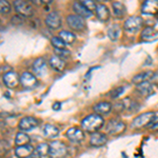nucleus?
<instances>
[{
	"mask_svg": "<svg viewBox=\"0 0 158 158\" xmlns=\"http://www.w3.org/2000/svg\"><path fill=\"white\" fill-rule=\"evenodd\" d=\"M80 3H82L86 9L90 10L91 12H95V9H96V6L97 4L95 3L94 0H78Z\"/></svg>",
	"mask_w": 158,
	"mask_h": 158,
	"instance_id": "nucleus-34",
	"label": "nucleus"
},
{
	"mask_svg": "<svg viewBox=\"0 0 158 158\" xmlns=\"http://www.w3.org/2000/svg\"><path fill=\"white\" fill-rule=\"evenodd\" d=\"M58 36H59L63 41L67 43V44H72L76 39L75 34H73V33L70 32V31H61Z\"/></svg>",
	"mask_w": 158,
	"mask_h": 158,
	"instance_id": "nucleus-28",
	"label": "nucleus"
},
{
	"mask_svg": "<svg viewBox=\"0 0 158 158\" xmlns=\"http://www.w3.org/2000/svg\"><path fill=\"white\" fill-rule=\"evenodd\" d=\"M151 129H153V130H158V123H157V124H155L154 127H152Z\"/></svg>",
	"mask_w": 158,
	"mask_h": 158,
	"instance_id": "nucleus-40",
	"label": "nucleus"
},
{
	"mask_svg": "<svg viewBox=\"0 0 158 158\" xmlns=\"http://www.w3.org/2000/svg\"><path fill=\"white\" fill-rule=\"evenodd\" d=\"M80 124L83 131L92 134V133H95V132H98L104 126V119L101 115L94 113L85 117L81 120Z\"/></svg>",
	"mask_w": 158,
	"mask_h": 158,
	"instance_id": "nucleus-1",
	"label": "nucleus"
},
{
	"mask_svg": "<svg viewBox=\"0 0 158 158\" xmlns=\"http://www.w3.org/2000/svg\"><path fill=\"white\" fill-rule=\"evenodd\" d=\"M34 150H35V148L31 143L16 147L15 148V156L17 158H27L34 152Z\"/></svg>",
	"mask_w": 158,
	"mask_h": 158,
	"instance_id": "nucleus-21",
	"label": "nucleus"
},
{
	"mask_svg": "<svg viewBox=\"0 0 158 158\" xmlns=\"http://www.w3.org/2000/svg\"><path fill=\"white\" fill-rule=\"evenodd\" d=\"M156 1H158V0H156Z\"/></svg>",
	"mask_w": 158,
	"mask_h": 158,
	"instance_id": "nucleus-42",
	"label": "nucleus"
},
{
	"mask_svg": "<svg viewBox=\"0 0 158 158\" xmlns=\"http://www.w3.org/2000/svg\"><path fill=\"white\" fill-rule=\"evenodd\" d=\"M49 64L51 65V68H52L53 70L56 71V72H62L65 68V61L64 59H62V58L55 55L50 58Z\"/></svg>",
	"mask_w": 158,
	"mask_h": 158,
	"instance_id": "nucleus-23",
	"label": "nucleus"
},
{
	"mask_svg": "<svg viewBox=\"0 0 158 158\" xmlns=\"http://www.w3.org/2000/svg\"><path fill=\"white\" fill-rule=\"evenodd\" d=\"M108 142V136L104 133H100V132H95L92 133L90 137V144L92 147L99 148L103 147Z\"/></svg>",
	"mask_w": 158,
	"mask_h": 158,
	"instance_id": "nucleus-16",
	"label": "nucleus"
},
{
	"mask_svg": "<svg viewBox=\"0 0 158 158\" xmlns=\"http://www.w3.org/2000/svg\"><path fill=\"white\" fill-rule=\"evenodd\" d=\"M60 106H61V104H60V102H55L54 103V106H53V109L55 110H60Z\"/></svg>",
	"mask_w": 158,
	"mask_h": 158,
	"instance_id": "nucleus-37",
	"label": "nucleus"
},
{
	"mask_svg": "<svg viewBox=\"0 0 158 158\" xmlns=\"http://www.w3.org/2000/svg\"><path fill=\"white\" fill-rule=\"evenodd\" d=\"M43 135L49 139H54L59 135V129L52 123H47L43 127Z\"/></svg>",
	"mask_w": 158,
	"mask_h": 158,
	"instance_id": "nucleus-24",
	"label": "nucleus"
},
{
	"mask_svg": "<svg viewBox=\"0 0 158 158\" xmlns=\"http://www.w3.org/2000/svg\"><path fill=\"white\" fill-rule=\"evenodd\" d=\"M126 129V123L120 119H111L106 126V132L110 135H119L123 133Z\"/></svg>",
	"mask_w": 158,
	"mask_h": 158,
	"instance_id": "nucleus-5",
	"label": "nucleus"
},
{
	"mask_svg": "<svg viewBox=\"0 0 158 158\" xmlns=\"http://www.w3.org/2000/svg\"><path fill=\"white\" fill-rule=\"evenodd\" d=\"M39 123H40L39 119H37L36 117L25 116L23 118H21V120L19 121L18 128L20 131L29 132V131H32L33 129L37 128V127L39 126Z\"/></svg>",
	"mask_w": 158,
	"mask_h": 158,
	"instance_id": "nucleus-9",
	"label": "nucleus"
},
{
	"mask_svg": "<svg viewBox=\"0 0 158 158\" xmlns=\"http://www.w3.org/2000/svg\"><path fill=\"white\" fill-rule=\"evenodd\" d=\"M13 6L17 12V14L24 18H30L34 14V9H33L32 4L29 3L27 0H14Z\"/></svg>",
	"mask_w": 158,
	"mask_h": 158,
	"instance_id": "nucleus-3",
	"label": "nucleus"
},
{
	"mask_svg": "<svg viewBox=\"0 0 158 158\" xmlns=\"http://www.w3.org/2000/svg\"><path fill=\"white\" fill-rule=\"evenodd\" d=\"M112 9H113V14L114 16L117 17V18H122V17L126 15L127 10L126 6L119 1H115L112 3Z\"/></svg>",
	"mask_w": 158,
	"mask_h": 158,
	"instance_id": "nucleus-26",
	"label": "nucleus"
},
{
	"mask_svg": "<svg viewBox=\"0 0 158 158\" xmlns=\"http://www.w3.org/2000/svg\"><path fill=\"white\" fill-rule=\"evenodd\" d=\"M38 79L31 72H23L20 75V85L27 90H32L38 85Z\"/></svg>",
	"mask_w": 158,
	"mask_h": 158,
	"instance_id": "nucleus-7",
	"label": "nucleus"
},
{
	"mask_svg": "<svg viewBox=\"0 0 158 158\" xmlns=\"http://www.w3.org/2000/svg\"><path fill=\"white\" fill-rule=\"evenodd\" d=\"M27 158H42V156L36 151V150H34V152H33L30 156H27Z\"/></svg>",
	"mask_w": 158,
	"mask_h": 158,
	"instance_id": "nucleus-36",
	"label": "nucleus"
},
{
	"mask_svg": "<svg viewBox=\"0 0 158 158\" xmlns=\"http://www.w3.org/2000/svg\"><path fill=\"white\" fill-rule=\"evenodd\" d=\"M51 43L54 47V49H65L67 48V43L63 41L59 36H54L51 39Z\"/></svg>",
	"mask_w": 158,
	"mask_h": 158,
	"instance_id": "nucleus-29",
	"label": "nucleus"
},
{
	"mask_svg": "<svg viewBox=\"0 0 158 158\" xmlns=\"http://www.w3.org/2000/svg\"><path fill=\"white\" fill-rule=\"evenodd\" d=\"M12 11V6L7 0H0V14H10Z\"/></svg>",
	"mask_w": 158,
	"mask_h": 158,
	"instance_id": "nucleus-31",
	"label": "nucleus"
},
{
	"mask_svg": "<svg viewBox=\"0 0 158 158\" xmlns=\"http://www.w3.org/2000/svg\"><path fill=\"white\" fill-rule=\"evenodd\" d=\"M65 136H67V138L70 140L71 142H74V143H76V142H80L81 140L85 139V133H83V130L76 128V127L69 129L67 131V133H65Z\"/></svg>",
	"mask_w": 158,
	"mask_h": 158,
	"instance_id": "nucleus-15",
	"label": "nucleus"
},
{
	"mask_svg": "<svg viewBox=\"0 0 158 158\" xmlns=\"http://www.w3.org/2000/svg\"><path fill=\"white\" fill-rule=\"evenodd\" d=\"M47 69V61L43 58H37L36 60L33 62V74L38 77H43L48 72Z\"/></svg>",
	"mask_w": 158,
	"mask_h": 158,
	"instance_id": "nucleus-14",
	"label": "nucleus"
},
{
	"mask_svg": "<svg viewBox=\"0 0 158 158\" xmlns=\"http://www.w3.org/2000/svg\"><path fill=\"white\" fill-rule=\"evenodd\" d=\"M54 52L56 56L62 58V59H68L71 56V52L67 49H54Z\"/></svg>",
	"mask_w": 158,
	"mask_h": 158,
	"instance_id": "nucleus-33",
	"label": "nucleus"
},
{
	"mask_svg": "<svg viewBox=\"0 0 158 158\" xmlns=\"http://www.w3.org/2000/svg\"><path fill=\"white\" fill-rule=\"evenodd\" d=\"M156 113L155 112H146L135 117L131 123V127L133 129H141V128H148L151 121L155 118Z\"/></svg>",
	"mask_w": 158,
	"mask_h": 158,
	"instance_id": "nucleus-4",
	"label": "nucleus"
},
{
	"mask_svg": "<svg viewBox=\"0 0 158 158\" xmlns=\"http://www.w3.org/2000/svg\"><path fill=\"white\" fill-rule=\"evenodd\" d=\"M68 155V146L63 141L54 140L50 143V158H65Z\"/></svg>",
	"mask_w": 158,
	"mask_h": 158,
	"instance_id": "nucleus-2",
	"label": "nucleus"
},
{
	"mask_svg": "<svg viewBox=\"0 0 158 158\" xmlns=\"http://www.w3.org/2000/svg\"><path fill=\"white\" fill-rule=\"evenodd\" d=\"M112 106H113V104L110 103L109 101H100V102L96 103L93 106V110L96 114L102 116V115H108L109 113H111Z\"/></svg>",
	"mask_w": 158,
	"mask_h": 158,
	"instance_id": "nucleus-20",
	"label": "nucleus"
},
{
	"mask_svg": "<svg viewBox=\"0 0 158 158\" xmlns=\"http://www.w3.org/2000/svg\"><path fill=\"white\" fill-rule=\"evenodd\" d=\"M137 92L143 97H150L154 94V85L151 82V81H147V82L140 83V85H137Z\"/></svg>",
	"mask_w": 158,
	"mask_h": 158,
	"instance_id": "nucleus-19",
	"label": "nucleus"
},
{
	"mask_svg": "<svg viewBox=\"0 0 158 158\" xmlns=\"http://www.w3.org/2000/svg\"><path fill=\"white\" fill-rule=\"evenodd\" d=\"M45 25L51 30H57L59 29L62 24V20H61L60 15L57 12H51L45 16L44 19Z\"/></svg>",
	"mask_w": 158,
	"mask_h": 158,
	"instance_id": "nucleus-11",
	"label": "nucleus"
},
{
	"mask_svg": "<svg viewBox=\"0 0 158 158\" xmlns=\"http://www.w3.org/2000/svg\"><path fill=\"white\" fill-rule=\"evenodd\" d=\"M67 23L73 31H82L85 29V20L76 14H71L67 16Z\"/></svg>",
	"mask_w": 158,
	"mask_h": 158,
	"instance_id": "nucleus-8",
	"label": "nucleus"
},
{
	"mask_svg": "<svg viewBox=\"0 0 158 158\" xmlns=\"http://www.w3.org/2000/svg\"><path fill=\"white\" fill-rule=\"evenodd\" d=\"M2 80H3V83L6 88L15 89L20 83V76L18 75V73L14 72V71H10V72L3 74Z\"/></svg>",
	"mask_w": 158,
	"mask_h": 158,
	"instance_id": "nucleus-10",
	"label": "nucleus"
},
{
	"mask_svg": "<svg viewBox=\"0 0 158 158\" xmlns=\"http://www.w3.org/2000/svg\"><path fill=\"white\" fill-rule=\"evenodd\" d=\"M143 23V19L139 16H131L124 21L123 27L126 32L130 33V34H134V33L140 31Z\"/></svg>",
	"mask_w": 158,
	"mask_h": 158,
	"instance_id": "nucleus-6",
	"label": "nucleus"
},
{
	"mask_svg": "<svg viewBox=\"0 0 158 158\" xmlns=\"http://www.w3.org/2000/svg\"><path fill=\"white\" fill-rule=\"evenodd\" d=\"M123 93H124L123 86H117V88L113 89V90L110 92V97H111L112 99H117V98L120 97Z\"/></svg>",
	"mask_w": 158,
	"mask_h": 158,
	"instance_id": "nucleus-32",
	"label": "nucleus"
},
{
	"mask_svg": "<svg viewBox=\"0 0 158 158\" xmlns=\"http://www.w3.org/2000/svg\"><path fill=\"white\" fill-rule=\"evenodd\" d=\"M153 74H154L153 71H144V72L136 74V75L132 78V83L138 85L140 83L147 82V81H151V79L153 77Z\"/></svg>",
	"mask_w": 158,
	"mask_h": 158,
	"instance_id": "nucleus-22",
	"label": "nucleus"
},
{
	"mask_svg": "<svg viewBox=\"0 0 158 158\" xmlns=\"http://www.w3.org/2000/svg\"><path fill=\"white\" fill-rule=\"evenodd\" d=\"M151 82L153 83V85H158V71L154 72V74H153V77L151 79Z\"/></svg>",
	"mask_w": 158,
	"mask_h": 158,
	"instance_id": "nucleus-35",
	"label": "nucleus"
},
{
	"mask_svg": "<svg viewBox=\"0 0 158 158\" xmlns=\"http://www.w3.org/2000/svg\"><path fill=\"white\" fill-rule=\"evenodd\" d=\"M31 142V137L25 132L20 131L15 136V146H24V144H29Z\"/></svg>",
	"mask_w": 158,
	"mask_h": 158,
	"instance_id": "nucleus-25",
	"label": "nucleus"
},
{
	"mask_svg": "<svg viewBox=\"0 0 158 158\" xmlns=\"http://www.w3.org/2000/svg\"><path fill=\"white\" fill-rule=\"evenodd\" d=\"M73 11L75 12L76 15L82 17V18H90L93 16V12H91L90 10H88L86 7L83 6L82 3H80L79 1H74L73 6H72Z\"/></svg>",
	"mask_w": 158,
	"mask_h": 158,
	"instance_id": "nucleus-17",
	"label": "nucleus"
},
{
	"mask_svg": "<svg viewBox=\"0 0 158 158\" xmlns=\"http://www.w3.org/2000/svg\"><path fill=\"white\" fill-rule=\"evenodd\" d=\"M35 150L41 155L42 157L44 156H49V150H50V144L45 143V142H42V143H39L38 146L35 148Z\"/></svg>",
	"mask_w": 158,
	"mask_h": 158,
	"instance_id": "nucleus-30",
	"label": "nucleus"
},
{
	"mask_svg": "<svg viewBox=\"0 0 158 158\" xmlns=\"http://www.w3.org/2000/svg\"><path fill=\"white\" fill-rule=\"evenodd\" d=\"M31 1H32V3L36 4V6H39L41 3V0H31Z\"/></svg>",
	"mask_w": 158,
	"mask_h": 158,
	"instance_id": "nucleus-39",
	"label": "nucleus"
},
{
	"mask_svg": "<svg viewBox=\"0 0 158 158\" xmlns=\"http://www.w3.org/2000/svg\"><path fill=\"white\" fill-rule=\"evenodd\" d=\"M95 14L97 19L100 20L101 22H106L110 19V10L106 4H97L95 9Z\"/></svg>",
	"mask_w": 158,
	"mask_h": 158,
	"instance_id": "nucleus-18",
	"label": "nucleus"
},
{
	"mask_svg": "<svg viewBox=\"0 0 158 158\" xmlns=\"http://www.w3.org/2000/svg\"><path fill=\"white\" fill-rule=\"evenodd\" d=\"M53 2V0H41V3L43 4H51Z\"/></svg>",
	"mask_w": 158,
	"mask_h": 158,
	"instance_id": "nucleus-38",
	"label": "nucleus"
},
{
	"mask_svg": "<svg viewBox=\"0 0 158 158\" xmlns=\"http://www.w3.org/2000/svg\"><path fill=\"white\" fill-rule=\"evenodd\" d=\"M158 39V31L153 27H147L142 30L140 35V40L142 42H153Z\"/></svg>",
	"mask_w": 158,
	"mask_h": 158,
	"instance_id": "nucleus-13",
	"label": "nucleus"
},
{
	"mask_svg": "<svg viewBox=\"0 0 158 158\" xmlns=\"http://www.w3.org/2000/svg\"><path fill=\"white\" fill-rule=\"evenodd\" d=\"M142 15L155 16L158 14V1L156 0H144L141 6Z\"/></svg>",
	"mask_w": 158,
	"mask_h": 158,
	"instance_id": "nucleus-12",
	"label": "nucleus"
},
{
	"mask_svg": "<svg viewBox=\"0 0 158 158\" xmlns=\"http://www.w3.org/2000/svg\"><path fill=\"white\" fill-rule=\"evenodd\" d=\"M95 2H99V3H101V2H104L106 0H94Z\"/></svg>",
	"mask_w": 158,
	"mask_h": 158,
	"instance_id": "nucleus-41",
	"label": "nucleus"
},
{
	"mask_svg": "<svg viewBox=\"0 0 158 158\" xmlns=\"http://www.w3.org/2000/svg\"><path fill=\"white\" fill-rule=\"evenodd\" d=\"M119 35H120V27H119L118 24L113 23L109 27L108 29V37L112 41H116L118 39Z\"/></svg>",
	"mask_w": 158,
	"mask_h": 158,
	"instance_id": "nucleus-27",
	"label": "nucleus"
}]
</instances>
